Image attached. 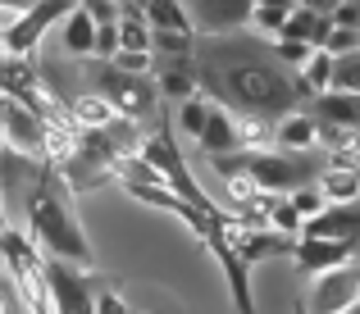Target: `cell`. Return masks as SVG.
<instances>
[{
    "label": "cell",
    "mask_w": 360,
    "mask_h": 314,
    "mask_svg": "<svg viewBox=\"0 0 360 314\" xmlns=\"http://www.w3.org/2000/svg\"><path fill=\"white\" fill-rule=\"evenodd\" d=\"M119 5H123V0H119Z\"/></svg>",
    "instance_id": "cell-35"
},
{
    "label": "cell",
    "mask_w": 360,
    "mask_h": 314,
    "mask_svg": "<svg viewBox=\"0 0 360 314\" xmlns=\"http://www.w3.org/2000/svg\"><path fill=\"white\" fill-rule=\"evenodd\" d=\"M274 51H278V60L288 64L292 73H301L310 60H315V51H319V46H310V41H288V37H278V46H274Z\"/></svg>",
    "instance_id": "cell-21"
},
{
    "label": "cell",
    "mask_w": 360,
    "mask_h": 314,
    "mask_svg": "<svg viewBox=\"0 0 360 314\" xmlns=\"http://www.w3.org/2000/svg\"><path fill=\"white\" fill-rule=\"evenodd\" d=\"M210 110H214V105L201 100V96H192V100L178 105V123H183L187 137H201V132H205V123H210Z\"/></svg>",
    "instance_id": "cell-20"
},
{
    "label": "cell",
    "mask_w": 360,
    "mask_h": 314,
    "mask_svg": "<svg viewBox=\"0 0 360 314\" xmlns=\"http://www.w3.org/2000/svg\"><path fill=\"white\" fill-rule=\"evenodd\" d=\"M297 269L306 278H319V273H333V269H347L356 264V251L347 242H324V237H297V251H292Z\"/></svg>",
    "instance_id": "cell-10"
},
{
    "label": "cell",
    "mask_w": 360,
    "mask_h": 314,
    "mask_svg": "<svg viewBox=\"0 0 360 314\" xmlns=\"http://www.w3.org/2000/svg\"><path fill=\"white\" fill-rule=\"evenodd\" d=\"M0 114H5V146L18 150V155H27L32 164L46 159V119L41 114H37L32 105H23L18 96H5Z\"/></svg>",
    "instance_id": "cell-7"
},
{
    "label": "cell",
    "mask_w": 360,
    "mask_h": 314,
    "mask_svg": "<svg viewBox=\"0 0 360 314\" xmlns=\"http://www.w3.org/2000/svg\"><path fill=\"white\" fill-rule=\"evenodd\" d=\"M196 78H201V96H214V105L246 114L255 123H269V128L297 114L301 100H315L306 78L292 73L274 46L242 32L201 37L196 41Z\"/></svg>",
    "instance_id": "cell-1"
},
{
    "label": "cell",
    "mask_w": 360,
    "mask_h": 314,
    "mask_svg": "<svg viewBox=\"0 0 360 314\" xmlns=\"http://www.w3.org/2000/svg\"><path fill=\"white\" fill-rule=\"evenodd\" d=\"M255 9H288V14H292L297 0H255Z\"/></svg>",
    "instance_id": "cell-32"
},
{
    "label": "cell",
    "mask_w": 360,
    "mask_h": 314,
    "mask_svg": "<svg viewBox=\"0 0 360 314\" xmlns=\"http://www.w3.org/2000/svg\"><path fill=\"white\" fill-rule=\"evenodd\" d=\"M288 9H255L251 14V23H255V32H269V37H283V27H288Z\"/></svg>",
    "instance_id": "cell-25"
},
{
    "label": "cell",
    "mask_w": 360,
    "mask_h": 314,
    "mask_svg": "<svg viewBox=\"0 0 360 314\" xmlns=\"http://www.w3.org/2000/svg\"><path fill=\"white\" fill-rule=\"evenodd\" d=\"M27 228H32V237L51 251V260L78 264V269H96V251H91V242H87V233H82L64 187L55 183L51 174H41L32 183V192H27Z\"/></svg>",
    "instance_id": "cell-2"
},
{
    "label": "cell",
    "mask_w": 360,
    "mask_h": 314,
    "mask_svg": "<svg viewBox=\"0 0 360 314\" xmlns=\"http://www.w3.org/2000/svg\"><path fill=\"white\" fill-rule=\"evenodd\" d=\"M64 46H69L73 55H96V37H101V23L87 14V9H78V14L64 18Z\"/></svg>",
    "instance_id": "cell-16"
},
{
    "label": "cell",
    "mask_w": 360,
    "mask_h": 314,
    "mask_svg": "<svg viewBox=\"0 0 360 314\" xmlns=\"http://www.w3.org/2000/svg\"><path fill=\"white\" fill-rule=\"evenodd\" d=\"M196 141H201V150H205L210 159L246 150V137H242L238 119H233V110H224V105H214V110H210V123H205V132H201Z\"/></svg>",
    "instance_id": "cell-12"
},
{
    "label": "cell",
    "mask_w": 360,
    "mask_h": 314,
    "mask_svg": "<svg viewBox=\"0 0 360 314\" xmlns=\"http://www.w3.org/2000/svg\"><path fill=\"white\" fill-rule=\"evenodd\" d=\"M274 141H278L283 150H310L315 141H324V128H319L315 114H288V119L274 128Z\"/></svg>",
    "instance_id": "cell-13"
},
{
    "label": "cell",
    "mask_w": 360,
    "mask_h": 314,
    "mask_svg": "<svg viewBox=\"0 0 360 314\" xmlns=\"http://www.w3.org/2000/svg\"><path fill=\"white\" fill-rule=\"evenodd\" d=\"M210 164H214V174L246 178L251 187H260L269 196H292L319 178V169L310 159H297L292 150H238V155H219Z\"/></svg>",
    "instance_id": "cell-3"
},
{
    "label": "cell",
    "mask_w": 360,
    "mask_h": 314,
    "mask_svg": "<svg viewBox=\"0 0 360 314\" xmlns=\"http://www.w3.org/2000/svg\"><path fill=\"white\" fill-rule=\"evenodd\" d=\"M264 209H269V218H274L278 233H288V237L306 233V218H301V209L292 205V196H274V201H264Z\"/></svg>",
    "instance_id": "cell-19"
},
{
    "label": "cell",
    "mask_w": 360,
    "mask_h": 314,
    "mask_svg": "<svg viewBox=\"0 0 360 314\" xmlns=\"http://www.w3.org/2000/svg\"><path fill=\"white\" fill-rule=\"evenodd\" d=\"M32 5H37V0H5V14H9V23H14L18 14H27Z\"/></svg>",
    "instance_id": "cell-31"
},
{
    "label": "cell",
    "mask_w": 360,
    "mask_h": 314,
    "mask_svg": "<svg viewBox=\"0 0 360 314\" xmlns=\"http://www.w3.org/2000/svg\"><path fill=\"white\" fill-rule=\"evenodd\" d=\"M292 205H297V209H301V218L310 223V218H319L333 201L324 196V187H301V192H292Z\"/></svg>",
    "instance_id": "cell-23"
},
{
    "label": "cell",
    "mask_w": 360,
    "mask_h": 314,
    "mask_svg": "<svg viewBox=\"0 0 360 314\" xmlns=\"http://www.w3.org/2000/svg\"><path fill=\"white\" fill-rule=\"evenodd\" d=\"M292 251H297V237H288V233H246L238 242V255L246 264L274 260V255H292Z\"/></svg>",
    "instance_id": "cell-14"
},
{
    "label": "cell",
    "mask_w": 360,
    "mask_h": 314,
    "mask_svg": "<svg viewBox=\"0 0 360 314\" xmlns=\"http://www.w3.org/2000/svg\"><path fill=\"white\" fill-rule=\"evenodd\" d=\"M319 187H324V196L333 205H352V201H360V169H328L319 178Z\"/></svg>",
    "instance_id": "cell-17"
},
{
    "label": "cell",
    "mask_w": 360,
    "mask_h": 314,
    "mask_svg": "<svg viewBox=\"0 0 360 314\" xmlns=\"http://www.w3.org/2000/svg\"><path fill=\"white\" fill-rule=\"evenodd\" d=\"M187 18H192L196 37H224L238 32L242 23H251L255 0H183Z\"/></svg>",
    "instance_id": "cell-8"
},
{
    "label": "cell",
    "mask_w": 360,
    "mask_h": 314,
    "mask_svg": "<svg viewBox=\"0 0 360 314\" xmlns=\"http://www.w3.org/2000/svg\"><path fill=\"white\" fill-rule=\"evenodd\" d=\"M96 96H105L115 110L128 114V119H150L160 91L150 87L146 78H137V73H123L115 64H101L96 69Z\"/></svg>",
    "instance_id": "cell-5"
},
{
    "label": "cell",
    "mask_w": 360,
    "mask_h": 314,
    "mask_svg": "<svg viewBox=\"0 0 360 314\" xmlns=\"http://www.w3.org/2000/svg\"><path fill=\"white\" fill-rule=\"evenodd\" d=\"M141 14H146V23L155 27V32H196L192 18H187L183 0H137Z\"/></svg>",
    "instance_id": "cell-15"
},
{
    "label": "cell",
    "mask_w": 360,
    "mask_h": 314,
    "mask_svg": "<svg viewBox=\"0 0 360 314\" xmlns=\"http://www.w3.org/2000/svg\"><path fill=\"white\" fill-rule=\"evenodd\" d=\"M356 301H360V264H347V269L310 278L306 296H301V310L306 314H342Z\"/></svg>",
    "instance_id": "cell-6"
},
{
    "label": "cell",
    "mask_w": 360,
    "mask_h": 314,
    "mask_svg": "<svg viewBox=\"0 0 360 314\" xmlns=\"http://www.w3.org/2000/svg\"><path fill=\"white\" fill-rule=\"evenodd\" d=\"M96 314H128V306H123L115 292H101V296H96Z\"/></svg>",
    "instance_id": "cell-30"
},
{
    "label": "cell",
    "mask_w": 360,
    "mask_h": 314,
    "mask_svg": "<svg viewBox=\"0 0 360 314\" xmlns=\"http://www.w3.org/2000/svg\"><path fill=\"white\" fill-rule=\"evenodd\" d=\"M82 9H87L96 23H123V5L119 0H82Z\"/></svg>",
    "instance_id": "cell-26"
},
{
    "label": "cell",
    "mask_w": 360,
    "mask_h": 314,
    "mask_svg": "<svg viewBox=\"0 0 360 314\" xmlns=\"http://www.w3.org/2000/svg\"><path fill=\"white\" fill-rule=\"evenodd\" d=\"M301 237H324V242H347L352 251H360V201L352 205H328L319 218H310Z\"/></svg>",
    "instance_id": "cell-11"
},
{
    "label": "cell",
    "mask_w": 360,
    "mask_h": 314,
    "mask_svg": "<svg viewBox=\"0 0 360 314\" xmlns=\"http://www.w3.org/2000/svg\"><path fill=\"white\" fill-rule=\"evenodd\" d=\"M333 23H338V27H352V32H360V5H338V9H333Z\"/></svg>",
    "instance_id": "cell-28"
},
{
    "label": "cell",
    "mask_w": 360,
    "mask_h": 314,
    "mask_svg": "<svg viewBox=\"0 0 360 314\" xmlns=\"http://www.w3.org/2000/svg\"><path fill=\"white\" fill-rule=\"evenodd\" d=\"M5 314H37V310L27 306L23 296H18V287H14V282H9V287H5Z\"/></svg>",
    "instance_id": "cell-29"
},
{
    "label": "cell",
    "mask_w": 360,
    "mask_h": 314,
    "mask_svg": "<svg viewBox=\"0 0 360 314\" xmlns=\"http://www.w3.org/2000/svg\"><path fill=\"white\" fill-rule=\"evenodd\" d=\"M110 64H115V69H123V73H137V78H146V73L155 69V55H150V51H119Z\"/></svg>",
    "instance_id": "cell-24"
},
{
    "label": "cell",
    "mask_w": 360,
    "mask_h": 314,
    "mask_svg": "<svg viewBox=\"0 0 360 314\" xmlns=\"http://www.w3.org/2000/svg\"><path fill=\"white\" fill-rule=\"evenodd\" d=\"M333 73H338V55L328 51H315V60L301 69V78H306L310 96H324V91H333Z\"/></svg>",
    "instance_id": "cell-18"
},
{
    "label": "cell",
    "mask_w": 360,
    "mask_h": 314,
    "mask_svg": "<svg viewBox=\"0 0 360 314\" xmlns=\"http://www.w3.org/2000/svg\"><path fill=\"white\" fill-rule=\"evenodd\" d=\"M338 5H360V0H338Z\"/></svg>",
    "instance_id": "cell-34"
},
{
    "label": "cell",
    "mask_w": 360,
    "mask_h": 314,
    "mask_svg": "<svg viewBox=\"0 0 360 314\" xmlns=\"http://www.w3.org/2000/svg\"><path fill=\"white\" fill-rule=\"evenodd\" d=\"M342 314H360V301H356V306H352V310H342Z\"/></svg>",
    "instance_id": "cell-33"
},
{
    "label": "cell",
    "mask_w": 360,
    "mask_h": 314,
    "mask_svg": "<svg viewBox=\"0 0 360 314\" xmlns=\"http://www.w3.org/2000/svg\"><path fill=\"white\" fill-rule=\"evenodd\" d=\"M333 91H352V96H360V51H352V55H338Z\"/></svg>",
    "instance_id": "cell-22"
},
{
    "label": "cell",
    "mask_w": 360,
    "mask_h": 314,
    "mask_svg": "<svg viewBox=\"0 0 360 314\" xmlns=\"http://www.w3.org/2000/svg\"><path fill=\"white\" fill-rule=\"evenodd\" d=\"M324 51L328 55H352V51H360V32H352V27H333V37H328Z\"/></svg>",
    "instance_id": "cell-27"
},
{
    "label": "cell",
    "mask_w": 360,
    "mask_h": 314,
    "mask_svg": "<svg viewBox=\"0 0 360 314\" xmlns=\"http://www.w3.org/2000/svg\"><path fill=\"white\" fill-rule=\"evenodd\" d=\"M46 273H51L55 314H96V296H101V292H91V282L82 278L87 269L64 264V260H46Z\"/></svg>",
    "instance_id": "cell-9"
},
{
    "label": "cell",
    "mask_w": 360,
    "mask_h": 314,
    "mask_svg": "<svg viewBox=\"0 0 360 314\" xmlns=\"http://www.w3.org/2000/svg\"><path fill=\"white\" fill-rule=\"evenodd\" d=\"M78 0H37L27 14H18L14 23H5V55L9 60H23L27 51H37V41L46 37V27L51 23H60L64 27V18L69 14H78Z\"/></svg>",
    "instance_id": "cell-4"
}]
</instances>
